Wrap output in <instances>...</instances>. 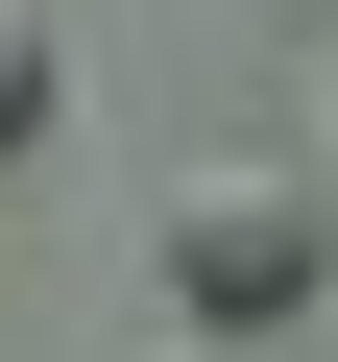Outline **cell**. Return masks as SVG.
Instances as JSON below:
<instances>
[{
  "instance_id": "cell-1",
  "label": "cell",
  "mask_w": 338,
  "mask_h": 362,
  "mask_svg": "<svg viewBox=\"0 0 338 362\" xmlns=\"http://www.w3.org/2000/svg\"><path fill=\"white\" fill-rule=\"evenodd\" d=\"M145 266H169V314H314L338 290V194L314 169H194L145 218Z\"/></svg>"
},
{
  "instance_id": "cell-2",
  "label": "cell",
  "mask_w": 338,
  "mask_h": 362,
  "mask_svg": "<svg viewBox=\"0 0 338 362\" xmlns=\"http://www.w3.org/2000/svg\"><path fill=\"white\" fill-rule=\"evenodd\" d=\"M0 145H49V25L0 0Z\"/></svg>"
}]
</instances>
